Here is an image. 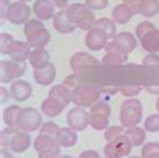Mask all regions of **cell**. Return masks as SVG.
<instances>
[{
  "mask_svg": "<svg viewBox=\"0 0 159 158\" xmlns=\"http://www.w3.org/2000/svg\"><path fill=\"white\" fill-rule=\"evenodd\" d=\"M124 126H111L105 130V134H104V138L107 142H112L115 141L116 138H119L120 135H123L125 131H124Z\"/></svg>",
  "mask_w": 159,
  "mask_h": 158,
  "instance_id": "d590c367",
  "label": "cell"
},
{
  "mask_svg": "<svg viewBox=\"0 0 159 158\" xmlns=\"http://www.w3.org/2000/svg\"><path fill=\"white\" fill-rule=\"evenodd\" d=\"M14 41L15 39L12 38V35L11 34H7V33L0 34V51H2V54L8 53V49H10L11 43H12Z\"/></svg>",
  "mask_w": 159,
  "mask_h": 158,
  "instance_id": "f35d334b",
  "label": "cell"
},
{
  "mask_svg": "<svg viewBox=\"0 0 159 158\" xmlns=\"http://www.w3.org/2000/svg\"><path fill=\"white\" fill-rule=\"evenodd\" d=\"M55 7H58L59 10H66L69 7V0H51Z\"/></svg>",
  "mask_w": 159,
  "mask_h": 158,
  "instance_id": "c3c4849f",
  "label": "cell"
},
{
  "mask_svg": "<svg viewBox=\"0 0 159 158\" xmlns=\"http://www.w3.org/2000/svg\"><path fill=\"white\" fill-rule=\"evenodd\" d=\"M77 131L70 127H62L58 130L55 141L61 147H73L77 143Z\"/></svg>",
  "mask_w": 159,
  "mask_h": 158,
  "instance_id": "e0dca14e",
  "label": "cell"
},
{
  "mask_svg": "<svg viewBox=\"0 0 159 158\" xmlns=\"http://www.w3.org/2000/svg\"><path fill=\"white\" fill-rule=\"evenodd\" d=\"M66 104H63L62 101L57 100L54 97H50L47 96V99L42 101V107H41V111L45 114L46 116L49 118H55L58 115H61V112L65 109Z\"/></svg>",
  "mask_w": 159,
  "mask_h": 158,
  "instance_id": "2e32d148",
  "label": "cell"
},
{
  "mask_svg": "<svg viewBox=\"0 0 159 158\" xmlns=\"http://www.w3.org/2000/svg\"><path fill=\"white\" fill-rule=\"evenodd\" d=\"M26 62L19 61H2L0 62V81L2 84L11 82L12 80H18L26 72Z\"/></svg>",
  "mask_w": 159,
  "mask_h": 158,
  "instance_id": "8992f818",
  "label": "cell"
},
{
  "mask_svg": "<svg viewBox=\"0 0 159 158\" xmlns=\"http://www.w3.org/2000/svg\"><path fill=\"white\" fill-rule=\"evenodd\" d=\"M104 158H107V157H104Z\"/></svg>",
  "mask_w": 159,
  "mask_h": 158,
  "instance_id": "6f0895ef",
  "label": "cell"
},
{
  "mask_svg": "<svg viewBox=\"0 0 159 158\" xmlns=\"http://www.w3.org/2000/svg\"><path fill=\"white\" fill-rule=\"evenodd\" d=\"M132 18V12L129 11V8L127 7L124 3L117 4L115 8L112 10V21L117 25H125L129 22V19Z\"/></svg>",
  "mask_w": 159,
  "mask_h": 158,
  "instance_id": "d4e9b609",
  "label": "cell"
},
{
  "mask_svg": "<svg viewBox=\"0 0 159 158\" xmlns=\"http://www.w3.org/2000/svg\"><path fill=\"white\" fill-rule=\"evenodd\" d=\"M10 96H11V93L4 88V86H2V88H0V103H6L8 100Z\"/></svg>",
  "mask_w": 159,
  "mask_h": 158,
  "instance_id": "681fc988",
  "label": "cell"
},
{
  "mask_svg": "<svg viewBox=\"0 0 159 158\" xmlns=\"http://www.w3.org/2000/svg\"><path fill=\"white\" fill-rule=\"evenodd\" d=\"M159 2L158 0H140V15L146 18H151L158 15Z\"/></svg>",
  "mask_w": 159,
  "mask_h": 158,
  "instance_id": "f546056e",
  "label": "cell"
},
{
  "mask_svg": "<svg viewBox=\"0 0 159 158\" xmlns=\"http://www.w3.org/2000/svg\"><path fill=\"white\" fill-rule=\"evenodd\" d=\"M53 26L54 29L61 34H70L75 30V25H73L71 22H69V19L66 18L65 11L59 10V12H57L53 18Z\"/></svg>",
  "mask_w": 159,
  "mask_h": 158,
  "instance_id": "d6986e66",
  "label": "cell"
},
{
  "mask_svg": "<svg viewBox=\"0 0 159 158\" xmlns=\"http://www.w3.org/2000/svg\"><path fill=\"white\" fill-rule=\"evenodd\" d=\"M43 29H46V27L42 23V21H39V19H30L25 25L23 31H25V35L27 38V37H30V35H33L34 33H37L39 30H43Z\"/></svg>",
  "mask_w": 159,
  "mask_h": 158,
  "instance_id": "e575fe53",
  "label": "cell"
},
{
  "mask_svg": "<svg viewBox=\"0 0 159 158\" xmlns=\"http://www.w3.org/2000/svg\"><path fill=\"white\" fill-rule=\"evenodd\" d=\"M143 115V107L142 103L138 99H128V100L123 101L120 107V123L125 128L138 126V123L142 120Z\"/></svg>",
  "mask_w": 159,
  "mask_h": 158,
  "instance_id": "7a4b0ae2",
  "label": "cell"
},
{
  "mask_svg": "<svg viewBox=\"0 0 159 158\" xmlns=\"http://www.w3.org/2000/svg\"><path fill=\"white\" fill-rule=\"evenodd\" d=\"M42 124H43L42 115L38 109H35L33 107H26L20 109L16 120L18 128L27 132H33V131H37L38 128H41Z\"/></svg>",
  "mask_w": 159,
  "mask_h": 158,
  "instance_id": "277c9868",
  "label": "cell"
},
{
  "mask_svg": "<svg viewBox=\"0 0 159 158\" xmlns=\"http://www.w3.org/2000/svg\"><path fill=\"white\" fill-rule=\"evenodd\" d=\"M18 130H19L18 127H7L3 130L2 134H0V145H2V149H10L11 139L16 134Z\"/></svg>",
  "mask_w": 159,
  "mask_h": 158,
  "instance_id": "836d02e7",
  "label": "cell"
},
{
  "mask_svg": "<svg viewBox=\"0 0 159 158\" xmlns=\"http://www.w3.org/2000/svg\"><path fill=\"white\" fill-rule=\"evenodd\" d=\"M61 157V146L57 142L46 146L41 151H38V158H59Z\"/></svg>",
  "mask_w": 159,
  "mask_h": 158,
  "instance_id": "1f68e13d",
  "label": "cell"
},
{
  "mask_svg": "<svg viewBox=\"0 0 159 158\" xmlns=\"http://www.w3.org/2000/svg\"><path fill=\"white\" fill-rule=\"evenodd\" d=\"M63 85L67 86L70 91H73L74 88H77L80 84H78V81H77V78H75L74 74H71V76H67L65 78V81H63Z\"/></svg>",
  "mask_w": 159,
  "mask_h": 158,
  "instance_id": "f6af8a7d",
  "label": "cell"
},
{
  "mask_svg": "<svg viewBox=\"0 0 159 158\" xmlns=\"http://www.w3.org/2000/svg\"><path fill=\"white\" fill-rule=\"evenodd\" d=\"M142 158H159V143L147 142L142 147Z\"/></svg>",
  "mask_w": 159,
  "mask_h": 158,
  "instance_id": "d6a6232c",
  "label": "cell"
},
{
  "mask_svg": "<svg viewBox=\"0 0 159 158\" xmlns=\"http://www.w3.org/2000/svg\"><path fill=\"white\" fill-rule=\"evenodd\" d=\"M31 51H33V50H31V46L27 42L14 41L12 43H11L7 56H10V58H11V60H14V61L26 62L30 58Z\"/></svg>",
  "mask_w": 159,
  "mask_h": 158,
  "instance_id": "30bf717a",
  "label": "cell"
},
{
  "mask_svg": "<svg viewBox=\"0 0 159 158\" xmlns=\"http://www.w3.org/2000/svg\"><path fill=\"white\" fill-rule=\"evenodd\" d=\"M154 30H157V27H155L152 23H150V22H140L136 26V38L142 41V39L144 38L147 34L151 33V31H154Z\"/></svg>",
  "mask_w": 159,
  "mask_h": 158,
  "instance_id": "74e56055",
  "label": "cell"
},
{
  "mask_svg": "<svg viewBox=\"0 0 159 158\" xmlns=\"http://www.w3.org/2000/svg\"><path fill=\"white\" fill-rule=\"evenodd\" d=\"M124 4L129 8L132 15L140 14V0H124Z\"/></svg>",
  "mask_w": 159,
  "mask_h": 158,
  "instance_id": "7bdbcfd3",
  "label": "cell"
},
{
  "mask_svg": "<svg viewBox=\"0 0 159 158\" xmlns=\"http://www.w3.org/2000/svg\"><path fill=\"white\" fill-rule=\"evenodd\" d=\"M54 4L50 0H35L33 6V12L39 21H50L54 18Z\"/></svg>",
  "mask_w": 159,
  "mask_h": 158,
  "instance_id": "7c38bea8",
  "label": "cell"
},
{
  "mask_svg": "<svg viewBox=\"0 0 159 158\" xmlns=\"http://www.w3.org/2000/svg\"><path fill=\"white\" fill-rule=\"evenodd\" d=\"M0 158H15V157L11 156V154L7 151L6 149H2V156H0Z\"/></svg>",
  "mask_w": 159,
  "mask_h": 158,
  "instance_id": "816d5d0a",
  "label": "cell"
},
{
  "mask_svg": "<svg viewBox=\"0 0 159 158\" xmlns=\"http://www.w3.org/2000/svg\"><path fill=\"white\" fill-rule=\"evenodd\" d=\"M30 145H31L30 134L19 128L16 131V134L12 137V139H11L10 149L12 150L14 153H25L26 150L30 147Z\"/></svg>",
  "mask_w": 159,
  "mask_h": 158,
  "instance_id": "5bb4252c",
  "label": "cell"
},
{
  "mask_svg": "<svg viewBox=\"0 0 159 158\" xmlns=\"http://www.w3.org/2000/svg\"><path fill=\"white\" fill-rule=\"evenodd\" d=\"M140 91H142V86H139V85H125V86H121L120 88L121 95L123 96H125V97L136 96Z\"/></svg>",
  "mask_w": 159,
  "mask_h": 158,
  "instance_id": "60d3db41",
  "label": "cell"
},
{
  "mask_svg": "<svg viewBox=\"0 0 159 158\" xmlns=\"http://www.w3.org/2000/svg\"><path fill=\"white\" fill-rule=\"evenodd\" d=\"M78 158H101L100 154L97 151H94V150H85V151H82L80 154Z\"/></svg>",
  "mask_w": 159,
  "mask_h": 158,
  "instance_id": "7dc6e473",
  "label": "cell"
},
{
  "mask_svg": "<svg viewBox=\"0 0 159 158\" xmlns=\"http://www.w3.org/2000/svg\"><path fill=\"white\" fill-rule=\"evenodd\" d=\"M142 47L146 51H148L151 54H155L159 51V30H154L148 33L144 38L140 41Z\"/></svg>",
  "mask_w": 159,
  "mask_h": 158,
  "instance_id": "603a6c76",
  "label": "cell"
},
{
  "mask_svg": "<svg viewBox=\"0 0 159 158\" xmlns=\"http://www.w3.org/2000/svg\"><path fill=\"white\" fill-rule=\"evenodd\" d=\"M143 128L148 132H158L159 131V114H152V115L147 116Z\"/></svg>",
  "mask_w": 159,
  "mask_h": 158,
  "instance_id": "8d00e7d4",
  "label": "cell"
},
{
  "mask_svg": "<svg viewBox=\"0 0 159 158\" xmlns=\"http://www.w3.org/2000/svg\"><path fill=\"white\" fill-rule=\"evenodd\" d=\"M19 2H25V3H27V2H31V0H19Z\"/></svg>",
  "mask_w": 159,
  "mask_h": 158,
  "instance_id": "9f6ffc18",
  "label": "cell"
},
{
  "mask_svg": "<svg viewBox=\"0 0 159 158\" xmlns=\"http://www.w3.org/2000/svg\"><path fill=\"white\" fill-rule=\"evenodd\" d=\"M34 78L39 85L47 86L55 80V68L53 64L41 69H34Z\"/></svg>",
  "mask_w": 159,
  "mask_h": 158,
  "instance_id": "ffe728a7",
  "label": "cell"
},
{
  "mask_svg": "<svg viewBox=\"0 0 159 158\" xmlns=\"http://www.w3.org/2000/svg\"><path fill=\"white\" fill-rule=\"evenodd\" d=\"M111 107L104 101H97L89 111V126L97 131H102L109 127Z\"/></svg>",
  "mask_w": 159,
  "mask_h": 158,
  "instance_id": "3957f363",
  "label": "cell"
},
{
  "mask_svg": "<svg viewBox=\"0 0 159 158\" xmlns=\"http://www.w3.org/2000/svg\"><path fill=\"white\" fill-rule=\"evenodd\" d=\"M85 4L89 10H104L108 6V0H85Z\"/></svg>",
  "mask_w": 159,
  "mask_h": 158,
  "instance_id": "b9f144b4",
  "label": "cell"
},
{
  "mask_svg": "<svg viewBox=\"0 0 159 158\" xmlns=\"http://www.w3.org/2000/svg\"><path fill=\"white\" fill-rule=\"evenodd\" d=\"M136 39L138 38L134 37L128 31H121V33L116 34V37L112 41L108 42L105 51H119V53L128 54L136 49V45H138Z\"/></svg>",
  "mask_w": 159,
  "mask_h": 158,
  "instance_id": "5b68a950",
  "label": "cell"
},
{
  "mask_svg": "<svg viewBox=\"0 0 159 158\" xmlns=\"http://www.w3.org/2000/svg\"><path fill=\"white\" fill-rule=\"evenodd\" d=\"M143 64L144 65H151V66H159V56L150 54V56H147L144 60H143Z\"/></svg>",
  "mask_w": 159,
  "mask_h": 158,
  "instance_id": "bcb514c9",
  "label": "cell"
},
{
  "mask_svg": "<svg viewBox=\"0 0 159 158\" xmlns=\"http://www.w3.org/2000/svg\"><path fill=\"white\" fill-rule=\"evenodd\" d=\"M132 150V143L129 139L123 134L112 142H108L104 147V156L107 158H123L128 156Z\"/></svg>",
  "mask_w": 159,
  "mask_h": 158,
  "instance_id": "52a82bcc",
  "label": "cell"
},
{
  "mask_svg": "<svg viewBox=\"0 0 159 158\" xmlns=\"http://www.w3.org/2000/svg\"><path fill=\"white\" fill-rule=\"evenodd\" d=\"M30 15H31V8L29 4H26L25 2H15L11 3L10 11H8V16L7 19L12 23V25H26L30 21Z\"/></svg>",
  "mask_w": 159,
  "mask_h": 158,
  "instance_id": "9c48e42d",
  "label": "cell"
},
{
  "mask_svg": "<svg viewBox=\"0 0 159 158\" xmlns=\"http://www.w3.org/2000/svg\"><path fill=\"white\" fill-rule=\"evenodd\" d=\"M125 137L129 139L132 146H142L144 145L146 141V130L139 127V126H134V127H128L125 130Z\"/></svg>",
  "mask_w": 159,
  "mask_h": 158,
  "instance_id": "4316f807",
  "label": "cell"
},
{
  "mask_svg": "<svg viewBox=\"0 0 159 158\" xmlns=\"http://www.w3.org/2000/svg\"><path fill=\"white\" fill-rule=\"evenodd\" d=\"M94 30L101 33L107 39H113L116 37V23L109 18H100L97 19Z\"/></svg>",
  "mask_w": 159,
  "mask_h": 158,
  "instance_id": "44dd1931",
  "label": "cell"
},
{
  "mask_svg": "<svg viewBox=\"0 0 159 158\" xmlns=\"http://www.w3.org/2000/svg\"><path fill=\"white\" fill-rule=\"evenodd\" d=\"M97 19L94 16V12L92 10H85L84 12L78 16L77 22H75V26L81 30H85V31H90L94 29V25H96Z\"/></svg>",
  "mask_w": 159,
  "mask_h": 158,
  "instance_id": "cb8c5ba5",
  "label": "cell"
},
{
  "mask_svg": "<svg viewBox=\"0 0 159 158\" xmlns=\"http://www.w3.org/2000/svg\"><path fill=\"white\" fill-rule=\"evenodd\" d=\"M59 158H73V157H70V156H61Z\"/></svg>",
  "mask_w": 159,
  "mask_h": 158,
  "instance_id": "db71d44e",
  "label": "cell"
},
{
  "mask_svg": "<svg viewBox=\"0 0 159 158\" xmlns=\"http://www.w3.org/2000/svg\"><path fill=\"white\" fill-rule=\"evenodd\" d=\"M101 91L92 84H80L77 88L71 91V103L75 107L88 108L93 107L100 100Z\"/></svg>",
  "mask_w": 159,
  "mask_h": 158,
  "instance_id": "6da1fadb",
  "label": "cell"
},
{
  "mask_svg": "<svg viewBox=\"0 0 159 158\" xmlns=\"http://www.w3.org/2000/svg\"><path fill=\"white\" fill-rule=\"evenodd\" d=\"M155 107H157V111L159 112V97H158V100H157V103H155Z\"/></svg>",
  "mask_w": 159,
  "mask_h": 158,
  "instance_id": "f5cc1de1",
  "label": "cell"
},
{
  "mask_svg": "<svg viewBox=\"0 0 159 158\" xmlns=\"http://www.w3.org/2000/svg\"><path fill=\"white\" fill-rule=\"evenodd\" d=\"M50 33L47 29L39 30L37 33H34L33 35L27 37V43L33 47V49H42V47H46L50 42Z\"/></svg>",
  "mask_w": 159,
  "mask_h": 158,
  "instance_id": "7402d4cb",
  "label": "cell"
},
{
  "mask_svg": "<svg viewBox=\"0 0 159 158\" xmlns=\"http://www.w3.org/2000/svg\"><path fill=\"white\" fill-rule=\"evenodd\" d=\"M146 89L151 93H159V84H155V85H147Z\"/></svg>",
  "mask_w": 159,
  "mask_h": 158,
  "instance_id": "f907efd6",
  "label": "cell"
},
{
  "mask_svg": "<svg viewBox=\"0 0 159 158\" xmlns=\"http://www.w3.org/2000/svg\"><path fill=\"white\" fill-rule=\"evenodd\" d=\"M85 10H88V6H86L85 3L84 4H82V3H74V4H69V7L63 11H65V15H66V18L69 19V22L75 25L78 16L84 12Z\"/></svg>",
  "mask_w": 159,
  "mask_h": 158,
  "instance_id": "4dcf8cb0",
  "label": "cell"
},
{
  "mask_svg": "<svg viewBox=\"0 0 159 158\" xmlns=\"http://www.w3.org/2000/svg\"><path fill=\"white\" fill-rule=\"evenodd\" d=\"M49 96L57 99V100L62 101L63 104L67 105L71 101V91L63 84H58V85H54V86L50 88Z\"/></svg>",
  "mask_w": 159,
  "mask_h": 158,
  "instance_id": "484cf974",
  "label": "cell"
},
{
  "mask_svg": "<svg viewBox=\"0 0 159 158\" xmlns=\"http://www.w3.org/2000/svg\"><path fill=\"white\" fill-rule=\"evenodd\" d=\"M128 158H142V157H136V156H131V157H128Z\"/></svg>",
  "mask_w": 159,
  "mask_h": 158,
  "instance_id": "11a10c76",
  "label": "cell"
},
{
  "mask_svg": "<svg viewBox=\"0 0 159 158\" xmlns=\"http://www.w3.org/2000/svg\"><path fill=\"white\" fill-rule=\"evenodd\" d=\"M66 123L70 128L75 131H84L89 126V112H86L82 107H74L67 112Z\"/></svg>",
  "mask_w": 159,
  "mask_h": 158,
  "instance_id": "ba28073f",
  "label": "cell"
},
{
  "mask_svg": "<svg viewBox=\"0 0 159 158\" xmlns=\"http://www.w3.org/2000/svg\"><path fill=\"white\" fill-rule=\"evenodd\" d=\"M70 68L73 72H78L80 69L86 68V66H92V65H98V61L93 56H90L89 53L85 51H78L71 56L70 58Z\"/></svg>",
  "mask_w": 159,
  "mask_h": 158,
  "instance_id": "4fadbf2b",
  "label": "cell"
},
{
  "mask_svg": "<svg viewBox=\"0 0 159 158\" xmlns=\"http://www.w3.org/2000/svg\"><path fill=\"white\" fill-rule=\"evenodd\" d=\"M61 127H58L55 123H53V122H47V123H43L41 130H39V134H45V135H49V137H53L55 138L57 137V132L58 130Z\"/></svg>",
  "mask_w": 159,
  "mask_h": 158,
  "instance_id": "ab89813d",
  "label": "cell"
},
{
  "mask_svg": "<svg viewBox=\"0 0 159 158\" xmlns=\"http://www.w3.org/2000/svg\"><path fill=\"white\" fill-rule=\"evenodd\" d=\"M20 109L22 108L19 105H10L3 111V122L7 127H16V120Z\"/></svg>",
  "mask_w": 159,
  "mask_h": 158,
  "instance_id": "f1b7e54d",
  "label": "cell"
},
{
  "mask_svg": "<svg viewBox=\"0 0 159 158\" xmlns=\"http://www.w3.org/2000/svg\"><path fill=\"white\" fill-rule=\"evenodd\" d=\"M85 45L89 50L93 51H100L102 49H105L108 45V39H107L101 33H98L97 30H90L88 31L85 37Z\"/></svg>",
  "mask_w": 159,
  "mask_h": 158,
  "instance_id": "9a60e30c",
  "label": "cell"
},
{
  "mask_svg": "<svg viewBox=\"0 0 159 158\" xmlns=\"http://www.w3.org/2000/svg\"><path fill=\"white\" fill-rule=\"evenodd\" d=\"M29 61H30V65L33 66L34 69L45 68V66L51 64L50 62V53L45 49V47H42V49H33Z\"/></svg>",
  "mask_w": 159,
  "mask_h": 158,
  "instance_id": "ac0fdd59",
  "label": "cell"
},
{
  "mask_svg": "<svg viewBox=\"0 0 159 158\" xmlns=\"http://www.w3.org/2000/svg\"><path fill=\"white\" fill-rule=\"evenodd\" d=\"M128 54L124 53H119V51H107L105 56L102 57L101 64L104 65H121L125 64L128 60Z\"/></svg>",
  "mask_w": 159,
  "mask_h": 158,
  "instance_id": "83f0119b",
  "label": "cell"
},
{
  "mask_svg": "<svg viewBox=\"0 0 159 158\" xmlns=\"http://www.w3.org/2000/svg\"><path fill=\"white\" fill-rule=\"evenodd\" d=\"M10 7H11V3L8 0H0V14H2V19H7Z\"/></svg>",
  "mask_w": 159,
  "mask_h": 158,
  "instance_id": "ee69618b",
  "label": "cell"
},
{
  "mask_svg": "<svg viewBox=\"0 0 159 158\" xmlns=\"http://www.w3.org/2000/svg\"><path fill=\"white\" fill-rule=\"evenodd\" d=\"M11 97L16 101H26L33 93V86L25 80H15L10 88Z\"/></svg>",
  "mask_w": 159,
  "mask_h": 158,
  "instance_id": "8fae6325",
  "label": "cell"
}]
</instances>
